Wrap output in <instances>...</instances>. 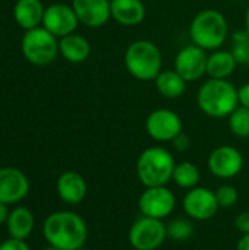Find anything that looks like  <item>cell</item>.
I'll return each mask as SVG.
<instances>
[{"label":"cell","mask_w":249,"mask_h":250,"mask_svg":"<svg viewBox=\"0 0 249 250\" xmlns=\"http://www.w3.org/2000/svg\"><path fill=\"white\" fill-rule=\"evenodd\" d=\"M43 234L50 246L59 250H78L84 248L87 242L88 227L76 212L57 211L45 218Z\"/></svg>","instance_id":"cell-1"},{"label":"cell","mask_w":249,"mask_h":250,"mask_svg":"<svg viewBox=\"0 0 249 250\" xmlns=\"http://www.w3.org/2000/svg\"><path fill=\"white\" fill-rule=\"evenodd\" d=\"M197 103L200 110L208 117H229L239 107L238 89L227 79L210 78L200 86Z\"/></svg>","instance_id":"cell-2"},{"label":"cell","mask_w":249,"mask_h":250,"mask_svg":"<svg viewBox=\"0 0 249 250\" xmlns=\"http://www.w3.org/2000/svg\"><path fill=\"white\" fill-rule=\"evenodd\" d=\"M176 161L173 154L163 146L144 149L136 160V176L145 188L166 186L172 177Z\"/></svg>","instance_id":"cell-3"},{"label":"cell","mask_w":249,"mask_h":250,"mask_svg":"<svg viewBox=\"0 0 249 250\" xmlns=\"http://www.w3.org/2000/svg\"><path fill=\"white\" fill-rule=\"evenodd\" d=\"M227 19L216 9H204L198 12L189 25V37L192 44L204 48L205 51L219 50L227 40Z\"/></svg>","instance_id":"cell-4"},{"label":"cell","mask_w":249,"mask_h":250,"mask_svg":"<svg viewBox=\"0 0 249 250\" xmlns=\"http://www.w3.org/2000/svg\"><path fill=\"white\" fill-rule=\"evenodd\" d=\"M125 67L138 81H154L163 70L161 51L150 40H136L125 51Z\"/></svg>","instance_id":"cell-5"},{"label":"cell","mask_w":249,"mask_h":250,"mask_svg":"<svg viewBox=\"0 0 249 250\" xmlns=\"http://www.w3.org/2000/svg\"><path fill=\"white\" fill-rule=\"evenodd\" d=\"M21 48L23 57L29 63L35 66H45L57 57L59 41L57 37L48 32L44 26H37L25 31Z\"/></svg>","instance_id":"cell-6"},{"label":"cell","mask_w":249,"mask_h":250,"mask_svg":"<svg viewBox=\"0 0 249 250\" xmlns=\"http://www.w3.org/2000/svg\"><path fill=\"white\" fill-rule=\"evenodd\" d=\"M167 239V227L163 220L141 215L129 229L128 240L135 250H157Z\"/></svg>","instance_id":"cell-7"},{"label":"cell","mask_w":249,"mask_h":250,"mask_svg":"<svg viewBox=\"0 0 249 250\" xmlns=\"http://www.w3.org/2000/svg\"><path fill=\"white\" fill-rule=\"evenodd\" d=\"M138 208L141 215L164 220L169 217L176 208V196L166 186L145 188L138 199Z\"/></svg>","instance_id":"cell-8"},{"label":"cell","mask_w":249,"mask_h":250,"mask_svg":"<svg viewBox=\"0 0 249 250\" xmlns=\"http://www.w3.org/2000/svg\"><path fill=\"white\" fill-rule=\"evenodd\" d=\"M183 123L181 116L170 108H157L151 111L145 120L148 136L157 142H172L182 133Z\"/></svg>","instance_id":"cell-9"},{"label":"cell","mask_w":249,"mask_h":250,"mask_svg":"<svg viewBox=\"0 0 249 250\" xmlns=\"http://www.w3.org/2000/svg\"><path fill=\"white\" fill-rule=\"evenodd\" d=\"M182 207L185 214L191 220L197 221H208L219 211V202L216 198V192L208 188L197 186L189 189L182 201Z\"/></svg>","instance_id":"cell-10"},{"label":"cell","mask_w":249,"mask_h":250,"mask_svg":"<svg viewBox=\"0 0 249 250\" xmlns=\"http://www.w3.org/2000/svg\"><path fill=\"white\" fill-rule=\"evenodd\" d=\"M208 54L204 48L189 44L179 50L175 57V70L186 81L195 82L207 75Z\"/></svg>","instance_id":"cell-11"},{"label":"cell","mask_w":249,"mask_h":250,"mask_svg":"<svg viewBox=\"0 0 249 250\" xmlns=\"http://www.w3.org/2000/svg\"><path fill=\"white\" fill-rule=\"evenodd\" d=\"M244 163V155L239 149L230 145H222L213 149L208 157L207 166L213 176L227 180L236 177L242 171Z\"/></svg>","instance_id":"cell-12"},{"label":"cell","mask_w":249,"mask_h":250,"mask_svg":"<svg viewBox=\"0 0 249 250\" xmlns=\"http://www.w3.org/2000/svg\"><path fill=\"white\" fill-rule=\"evenodd\" d=\"M78 23L79 21L72 6L54 3L45 7L43 26L56 37L62 38L69 34H73L75 29L78 28Z\"/></svg>","instance_id":"cell-13"},{"label":"cell","mask_w":249,"mask_h":250,"mask_svg":"<svg viewBox=\"0 0 249 250\" xmlns=\"http://www.w3.org/2000/svg\"><path fill=\"white\" fill-rule=\"evenodd\" d=\"M29 192V180L23 171L15 167L0 168V202L13 205L26 198Z\"/></svg>","instance_id":"cell-14"},{"label":"cell","mask_w":249,"mask_h":250,"mask_svg":"<svg viewBox=\"0 0 249 250\" xmlns=\"http://www.w3.org/2000/svg\"><path fill=\"white\" fill-rule=\"evenodd\" d=\"M72 7L79 23L88 28L104 26L110 18V0H72Z\"/></svg>","instance_id":"cell-15"},{"label":"cell","mask_w":249,"mask_h":250,"mask_svg":"<svg viewBox=\"0 0 249 250\" xmlns=\"http://www.w3.org/2000/svg\"><path fill=\"white\" fill-rule=\"evenodd\" d=\"M59 198L70 205L81 204L87 196V182L76 171H65L59 176L56 183Z\"/></svg>","instance_id":"cell-16"},{"label":"cell","mask_w":249,"mask_h":250,"mask_svg":"<svg viewBox=\"0 0 249 250\" xmlns=\"http://www.w3.org/2000/svg\"><path fill=\"white\" fill-rule=\"evenodd\" d=\"M112 18L123 26H136L145 19L144 0H110Z\"/></svg>","instance_id":"cell-17"},{"label":"cell","mask_w":249,"mask_h":250,"mask_svg":"<svg viewBox=\"0 0 249 250\" xmlns=\"http://www.w3.org/2000/svg\"><path fill=\"white\" fill-rule=\"evenodd\" d=\"M45 7L41 0H18L13 6V18L25 31L37 28L43 23Z\"/></svg>","instance_id":"cell-18"},{"label":"cell","mask_w":249,"mask_h":250,"mask_svg":"<svg viewBox=\"0 0 249 250\" xmlns=\"http://www.w3.org/2000/svg\"><path fill=\"white\" fill-rule=\"evenodd\" d=\"M59 53L66 59L69 63H82L91 54V45L88 40L79 34H69L62 37L59 41Z\"/></svg>","instance_id":"cell-19"},{"label":"cell","mask_w":249,"mask_h":250,"mask_svg":"<svg viewBox=\"0 0 249 250\" xmlns=\"http://www.w3.org/2000/svg\"><path fill=\"white\" fill-rule=\"evenodd\" d=\"M238 62L232 51L227 50H214L208 54L207 60V75L213 79H227L236 70Z\"/></svg>","instance_id":"cell-20"},{"label":"cell","mask_w":249,"mask_h":250,"mask_svg":"<svg viewBox=\"0 0 249 250\" xmlns=\"http://www.w3.org/2000/svg\"><path fill=\"white\" fill-rule=\"evenodd\" d=\"M154 83L161 97L167 100H176L185 94L188 82L175 69H166L158 73V76L154 79Z\"/></svg>","instance_id":"cell-21"},{"label":"cell","mask_w":249,"mask_h":250,"mask_svg":"<svg viewBox=\"0 0 249 250\" xmlns=\"http://www.w3.org/2000/svg\"><path fill=\"white\" fill-rule=\"evenodd\" d=\"M7 231L12 239L25 240L31 236L34 230V215L32 212L25 207H16L10 211L9 218L6 221Z\"/></svg>","instance_id":"cell-22"},{"label":"cell","mask_w":249,"mask_h":250,"mask_svg":"<svg viewBox=\"0 0 249 250\" xmlns=\"http://www.w3.org/2000/svg\"><path fill=\"white\" fill-rule=\"evenodd\" d=\"M172 180L179 188L189 190V189H194L198 186V183L201 180V171L194 163H189V161L176 163Z\"/></svg>","instance_id":"cell-23"},{"label":"cell","mask_w":249,"mask_h":250,"mask_svg":"<svg viewBox=\"0 0 249 250\" xmlns=\"http://www.w3.org/2000/svg\"><path fill=\"white\" fill-rule=\"evenodd\" d=\"M166 227H167V237L175 242H186L194 236V224L189 217L175 218L169 224H166Z\"/></svg>","instance_id":"cell-24"},{"label":"cell","mask_w":249,"mask_h":250,"mask_svg":"<svg viewBox=\"0 0 249 250\" xmlns=\"http://www.w3.org/2000/svg\"><path fill=\"white\" fill-rule=\"evenodd\" d=\"M238 64H249V32L239 29L232 34V50Z\"/></svg>","instance_id":"cell-25"},{"label":"cell","mask_w":249,"mask_h":250,"mask_svg":"<svg viewBox=\"0 0 249 250\" xmlns=\"http://www.w3.org/2000/svg\"><path fill=\"white\" fill-rule=\"evenodd\" d=\"M229 129L238 138H249V108L239 105L229 116Z\"/></svg>","instance_id":"cell-26"},{"label":"cell","mask_w":249,"mask_h":250,"mask_svg":"<svg viewBox=\"0 0 249 250\" xmlns=\"http://www.w3.org/2000/svg\"><path fill=\"white\" fill-rule=\"evenodd\" d=\"M216 198L219 202L220 208H232L238 199H239V193L238 189L232 185H222L217 190H216Z\"/></svg>","instance_id":"cell-27"},{"label":"cell","mask_w":249,"mask_h":250,"mask_svg":"<svg viewBox=\"0 0 249 250\" xmlns=\"http://www.w3.org/2000/svg\"><path fill=\"white\" fill-rule=\"evenodd\" d=\"M0 250H29V246L25 243V240H18V239H9L0 243Z\"/></svg>","instance_id":"cell-28"},{"label":"cell","mask_w":249,"mask_h":250,"mask_svg":"<svg viewBox=\"0 0 249 250\" xmlns=\"http://www.w3.org/2000/svg\"><path fill=\"white\" fill-rule=\"evenodd\" d=\"M172 144H173V146H175V149H176L178 152H185V151L191 146V139H189L188 135H185V133L182 132V133H179V135L172 141Z\"/></svg>","instance_id":"cell-29"},{"label":"cell","mask_w":249,"mask_h":250,"mask_svg":"<svg viewBox=\"0 0 249 250\" xmlns=\"http://www.w3.org/2000/svg\"><path fill=\"white\" fill-rule=\"evenodd\" d=\"M235 226L242 234H249V211H244L236 217Z\"/></svg>","instance_id":"cell-30"},{"label":"cell","mask_w":249,"mask_h":250,"mask_svg":"<svg viewBox=\"0 0 249 250\" xmlns=\"http://www.w3.org/2000/svg\"><path fill=\"white\" fill-rule=\"evenodd\" d=\"M238 98H239V105L249 108V82L238 89Z\"/></svg>","instance_id":"cell-31"},{"label":"cell","mask_w":249,"mask_h":250,"mask_svg":"<svg viewBox=\"0 0 249 250\" xmlns=\"http://www.w3.org/2000/svg\"><path fill=\"white\" fill-rule=\"evenodd\" d=\"M236 250H249V234H242L236 245Z\"/></svg>","instance_id":"cell-32"},{"label":"cell","mask_w":249,"mask_h":250,"mask_svg":"<svg viewBox=\"0 0 249 250\" xmlns=\"http://www.w3.org/2000/svg\"><path fill=\"white\" fill-rule=\"evenodd\" d=\"M9 211H7V205L6 204H3V202H0V226L1 224H4L6 221H7V218H9Z\"/></svg>","instance_id":"cell-33"},{"label":"cell","mask_w":249,"mask_h":250,"mask_svg":"<svg viewBox=\"0 0 249 250\" xmlns=\"http://www.w3.org/2000/svg\"><path fill=\"white\" fill-rule=\"evenodd\" d=\"M245 29L249 32V6L247 9V13H245Z\"/></svg>","instance_id":"cell-34"},{"label":"cell","mask_w":249,"mask_h":250,"mask_svg":"<svg viewBox=\"0 0 249 250\" xmlns=\"http://www.w3.org/2000/svg\"><path fill=\"white\" fill-rule=\"evenodd\" d=\"M44 250H59V249H57V248H54V246H50V245H48V246H47Z\"/></svg>","instance_id":"cell-35"},{"label":"cell","mask_w":249,"mask_h":250,"mask_svg":"<svg viewBox=\"0 0 249 250\" xmlns=\"http://www.w3.org/2000/svg\"><path fill=\"white\" fill-rule=\"evenodd\" d=\"M78 250H88V249H84V248H81V249H78Z\"/></svg>","instance_id":"cell-36"}]
</instances>
